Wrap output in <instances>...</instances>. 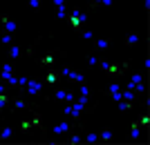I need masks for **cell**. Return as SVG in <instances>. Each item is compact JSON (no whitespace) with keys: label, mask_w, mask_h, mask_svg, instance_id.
I'll return each mask as SVG.
<instances>
[{"label":"cell","mask_w":150,"mask_h":145,"mask_svg":"<svg viewBox=\"0 0 150 145\" xmlns=\"http://www.w3.org/2000/svg\"><path fill=\"white\" fill-rule=\"evenodd\" d=\"M128 65H130V63H123V65H110V63H108L103 71H105V74H110V76H121L125 69H128Z\"/></svg>","instance_id":"6da1fadb"},{"label":"cell","mask_w":150,"mask_h":145,"mask_svg":"<svg viewBox=\"0 0 150 145\" xmlns=\"http://www.w3.org/2000/svg\"><path fill=\"white\" fill-rule=\"evenodd\" d=\"M29 96H40V92H43V85H40V81H27V89H25Z\"/></svg>","instance_id":"7a4b0ae2"},{"label":"cell","mask_w":150,"mask_h":145,"mask_svg":"<svg viewBox=\"0 0 150 145\" xmlns=\"http://www.w3.org/2000/svg\"><path fill=\"white\" fill-rule=\"evenodd\" d=\"M121 89H123V87H121L119 83H112V85L108 87V96H112L114 101L119 103V101H121Z\"/></svg>","instance_id":"3957f363"},{"label":"cell","mask_w":150,"mask_h":145,"mask_svg":"<svg viewBox=\"0 0 150 145\" xmlns=\"http://www.w3.org/2000/svg\"><path fill=\"white\" fill-rule=\"evenodd\" d=\"M141 136V125H139V120H132L130 123V141H139Z\"/></svg>","instance_id":"277c9868"},{"label":"cell","mask_w":150,"mask_h":145,"mask_svg":"<svg viewBox=\"0 0 150 145\" xmlns=\"http://www.w3.org/2000/svg\"><path fill=\"white\" fill-rule=\"evenodd\" d=\"M139 43H141V36H139L137 32H130L125 36V45H128V47H137Z\"/></svg>","instance_id":"5b68a950"},{"label":"cell","mask_w":150,"mask_h":145,"mask_svg":"<svg viewBox=\"0 0 150 145\" xmlns=\"http://www.w3.org/2000/svg\"><path fill=\"white\" fill-rule=\"evenodd\" d=\"M69 130H72V125H69L67 120H63V123H58V125L52 127V134H67Z\"/></svg>","instance_id":"8992f818"},{"label":"cell","mask_w":150,"mask_h":145,"mask_svg":"<svg viewBox=\"0 0 150 145\" xmlns=\"http://www.w3.org/2000/svg\"><path fill=\"white\" fill-rule=\"evenodd\" d=\"M67 78H69V81H74L76 85H81V83H85V76H83L81 71H74L72 67H69V71H67Z\"/></svg>","instance_id":"52a82bcc"},{"label":"cell","mask_w":150,"mask_h":145,"mask_svg":"<svg viewBox=\"0 0 150 145\" xmlns=\"http://www.w3.org/2000/svg\"><path fill=\"white\" fill-rule=\"evenodd\" d=\"M99 141H103V143H112V141H114L112 130H108V127H105V130H101V132H99Z\"/></svg>","instance_id":"ba28073f"},{"label":"cell","mask_w":150,"mask_h":145,"mask_svg":"<svg viewBox=\"0 0 150 145\" xmlns=\"http://www.w3.org/2000/svg\"><path fill=\"white\" fill-rule=\"evenodd\" d=\"M110 47V38H101V40H94V54L96 51H103Z\"/></svg>","instance_id":"9c48e42d"},{"label":"cell","mask_w":150,"mask_h":145,"mask_svg":"<svg viewBox=\"0 0 150 145\" xmlns=\"http://www.w3.org/2000/svg\"><path fill=\"white\" fill-rule=\"evenodd\" d=\"M45 81L50 83V85H58V81H61V74H58V71H47V76H45Z\"/></svg>","instance_id":"30bf717a"},{"label":"cell","mask_w":150,"mask_h":145,"mask_svg":"<svg viewBox=\"0 0 150 145\" xmlns=\"http://www.w3.org/2000/svg\"><path fill=\"white\" fill-rule=\"evenodd\" d=\"M67 22L72 29H76V32H81V20H79V16H74V13H69L67 16Z\"/></svg>","instance_id":"8fae6325"},{"label":"cell","mask_w":150,"mask_h":145,"mask_svg":"<svg viewBox=\"0 0 150 145\" xmlns=\"http://www.w3.org/2000/svg\"><path fill=\"white\" fill-rule=\"evenodd\" d=\"M18 56H23V49L16 43H11L9 45V58H18Z\"/></svg>","instance_id":"7c38bea8"},{"label":"cell","mask_w":150,"mask_h":145,"mask_svg":"<svg viewBox=\"0 0 150 145\" xmlns=\"http://www.w3.org/2000/svg\"><path fill=\"white\" fill-rule=\"evenodd\" d=\"M11 74H13V67H11L9 63H5L2 67H0V76H2V78H9Z\"/></svg>","instance_id":"4fadbf2b"},{"label":"cell","mask_w":150,"mask_h":145,"mask_svg":"<svg viewBox=\"0 0 150 145\" xmlns=\"http://www.w3.org/2000/svg\"><path fill=\"white\" fill-rule=\"evenodd\" d=\"M132 107H134V105H132V101H123V98L119 101V112H121V114H123V112H130Z\"/></svg>","instance_id":"5bb4252c"},{"label":"cell","mask_w":150,"mask_h":145,"mask_svg":"<svg viewBox=\"0 0 150 145\" xmlns=\"http://www.w3.org/2000/svg\"><path fill=\"white\" fill-rule=\"evenodd\" d=\"M13 132H16L13 127H5V130L0 132V141H9V139L13 136Z\"/></svg>","instance_id":"9a60e30c"},{"label":"cell","mask_w":150,"mask_h":145,"mask_svg":"<svg viewBox=\"0 0 150 145\" xmlns=\"http://www.w3.org/2000/svg\"><path fill=\"white\" fill-rule=\"evenodd\" d=\"M54 60H56V58H54V51H47V54L40 58V65H54Z\"/></svg>","instance_id":"2e32d148"},{"label":"cell","mask_w":150,"mask_h":145,"mask_svg":"<svg viewBox=\"0 0 150 145\" xmlns=\"http://www.w3.org/2000/svg\"><path fill=\"white\" fill-rule=\"evenodd\" d=\"M13 107H16V109H34L36 105L31 107V105H27L25 101H20V98H13Z\"/></svg>","instance_id":"e0dca14e"},{"label":"cell","mask_w":150,"mask_h":145,"mask_svg":"<svg viewBox=\"0 0 150 145\" xmlns=\"http://www.w3.org/2000/svg\"><path fill=\"white\" fill-rule=\"evenodd\" d=\"M16 29H18V25H16V22H13V20L9 18V20L5 22V34H13Z\"/></svg>","instance_id":"ac0fdd59"},{"label":"cell","mask_w":150,"mask_h":145,"mask_svg":"<svg viewBox=\"0 0 150 145\" xmlns=\"http://www.w3.org/2000/svg\"><path fill=\"white\" fill-rule=\"evenodd\" d=\"M54 98L65 103V98H67V89H56V92H54Z\"/></svg>","instance_id":"d6986e66"},{"label":"cell","mask_w":150,"mask_h":145,"mask_svg":"<svg viewBox=\"0 0 150 145\" xmlns=\"http://www.w3.org/2000/svg\"><path fill=\"white\" fill-rule=\"evenodd\" d=\"M56 18L63 20V18H67V7L63 5V7H56Z\"/></svg>","instance_id":"ffe728a7"},{"label":"cell","mask_w":150,"mask_h":145,"mask_svg":"<svg viewBox=\"0 0 150 145\" xmlns=\"http://www.w3.org/2000/svg\"><path fill=\"white\" fill-rule=\"evenodd\" d=\"M31 123H34V127H38V130H43V132H45L43 123H40V114H38V112H34V118H31Z\"/></svg>","instance_id":"44dd1931"},{"label":"cell","mask_w":150,"mask_h":145,"mask_svg":"<svg viewBox=\"0 0 150 145\" xmlns=\"http://www.w3.org/2000/svg\"><path fill=\"white\" fill-rule=\"evenodd\" d=\"M31 127H34V123H31V118H29V120H23V123H20V132H29Z\"/></svg>","instance_id":"7402d4cb"},{"label":"cell","mask_w":150,"mask_h":145,"mask_svg":"<svg viewBox=\"0 0 150 145\" xmlns=\"http://www.w3.org/2000/svg\"><path fill=\"white\" fill-rule=\"evenodd\" d=\"M5 81H7V87H18V78H16V76H9V78H5Z\"/></svg>","instance_id":"603a6c76"},{"label":"cell","mask_w":150,"mask_h":145,"mask_svg":"<svg viewBox=\"0 0 150 145\" xmlns=\"http://www.w3.org/2000/svg\"><path fill=\"white\" fill-rule=\"evenodd\" d=\"M67 143H69V145L81 143V134H72V136H67Z\"/></svg>","instance_id":"cb8c5ba5"},{"label":"cell","mask_w":150,"mask_h":145,"mask_svg":"<svg viewBox=\"0 0 150 145\" xmlns=\"http://www.w3.org/2000/svg\"><path fill=\"white\" fill-rule=\"evenodd\" d=\"M27 5H29V9L38 11V9H40V0H27Z\"/></svg>","instance_id":"d4e9b609"},{"label":"cell","mask_w":150,"mask_h":145,"mask_svg":"<svg viewBox=\"0 0 150 145\" xmlns=\"http://www.w3.org/2000/svg\"><path fill=\"white\" fill-rule=\"evenodd\" d=\"M99 5L110 7V5H112V0H92V5H90V7H99Z\"/></svg>","instance_id":"484cf974"},{"label":"cell","mask_w":150,"mask_h":145,"mask_svg":"<svg viewBox=\"0 0 150 145\" xmlns=\"http://www.w3.org/2000/svg\"><path fill=\"white\" fill-rule=\"evenodd\" d=\"M79 34H81V38H85V40H92V38H94V34L90 32V29H81Z\"/></svg>","instance_id":"4316f807"},{"label":"cell","mask_w":150,"mask_h":145,"mask_svg":"<svg viewBox=\"0 0 150 145\" xmlns=\"http://www.w3.org/2000/svg\"><path fill=\"white\" fill-rule=\"evenodd\" d=\"M85 141H88V143H96V141H99V134H94V132L85 134Z\"/></svg>","instance_id":"83f0119b"},{"label":"cell","mask_w":150,"mask_h":145,"mask_svg":"<svg viewBox=\"0 0 150 145\" xmlns=\"http://www.w3.org/2000/svg\"><path fill=\"white\" fill-rule=\"evenodd\" d=\"M137 120H139V125H141V127H146L150 123V116H148V114H144V116H139Z\"/></svg>","instance_id":"f1b7e54d"},{"label":"cell","mask_w":150,"mask_h":145,"mask_svg":"<svg viewBox=\"0 0 150 145\" xmlns=\"http://www.w3.org/2000/svg\"><path fill=\"white\" fill-rule=\"evenodd\" d=\"M99 60H101V58L96 56V54H92V56H88V65H92V67H94V65H99Z\"/></svg>","instance_id":"f546056e"},{"label":"cell","mask_w":150,"mask_h":145,"mask_svg":"<svg viewBox=\"0 0 150 145\" xmlns=\"http://www.w3.org/2000/svg\"><path fill=\"white\" fill-rule=\"evenodd\" d=\"M130 83H132V85H139V83H144V76H141V74H134Z\"/></svg>","instance_id":"4dcf8cb0"},{"label":"cell","mask_w":150,"mask_h":145,"mask_svg":"<svg viewBox=\"0 0 150 145\" xmlns=\"http://www.w3.org/2000/svg\"><path fill=\"white\" fill-rule=\"evenodd\" d=\"M2 43H5V45H11L13 43V36H11V34H2Z\"/></svg>","instance_id":"1f68e13d"},{"label":"cell","mask_w":150,"mask_h":145,"mask_svg":"<svg viewBox=\"0 0 150 145\" xmlns=\"http://www.w3.org/2000/svg\"><path fill=\"white\" fill-rule=\"evenodd\" d=\"M79 92H81L83 96H90V87L85 85V83H81V87H79Z\"/></svg>","instance_id":"d6a6232c"},{"label":"cell","mask_w":150,"mask_h":145,"mask_svg":"<svg viewBox=\"0 0 150 145\" xmlns=\"http://www.w3.org/2000/svg\"><path fill=\"white\" fill-rule=\"evenodd\" d=\"M7 103H9V96H7L5 92H0V105H2V107H5Z\"/></svg>","instance_id":"836d02e7"},{"label":"cell","mask_w":150,"mask_h":145,"mask_svg":"<svg viewBox=\"0 0 150 145\" xmlns=\"http://www.w3.org/2000/svg\"><path fill=\"white\" fill-rule=\"evenodd\" d=\"M88 98H90V96H79V98H76V103H81V105H88Z\"/></svg>","instance_id":"e575fe53"},{"label":"cell","mask_w":150,"mask_h":145,"mask_svg":"<svg viewBox=\"0 0 150 145\" xmlns=\"http://www.w3.org/2000/svg\"><path fill=\"white\" fill-rule=\"evenodd\" d=\"M27 81H29V78H25V76L18 78V87H27Z\"/></svg>","instance_id":"d590c367"},{"label":"cell","mask_w":150,"mask_h":145,"mask_svg":"<svg viewBox=\"0 0 150 145\" xmlns=\"http://www.w3.org/2000/svg\"><path fill=\"white\" fill-rule=\"evenodd\" d=\"M7 20H9V16H7V13H0V22H2V25H5Z\"/></svg>","instance_id":"8d00e7d4"},{"label":"cell","mask_w":150,"mask_h":145,"mask_svg":"<svg viewBox=\"0 0 150 145\" xmlns=\"http://www.w3.org/2000/svg\"><path fill=\"white\" fill-rule=\"evenodd\" d=\"M65 5V0H54V7H63Z\"/></svg>","instance_id":"74e56055"},{"label":"cell","mask_w":150,"mask_h":145,"mask_svg":"<svg viewBox=\"0 0 150 145\" xmlns=\"http://www.w3.org/2000/svg\"><path fill=\"white\" fill-rule=\"evenodd\" d=\"M0 112H2V105H0Z\"/></svg>","instance_id":"f35d334b"},{"label":"cell","mask_w":150,"mask_h":145,"mask_svg":"<svg viewBox=\"0 0 150 145\" xmlns=\"http://www.w3.org/2000/svg\"><path fill=\"white\" fill-rule=\"evenodd\" d=\"M0 78H2V76H0Z\"/></svg>","instance_id":"ab89813d"}]
</instances>
